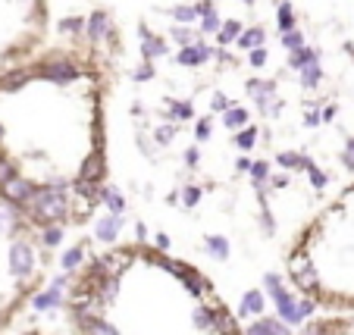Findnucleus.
Returning <instances> with one entry per match:
<instances>
[{
	"instance_id": "f257e3e1",
	"label": "nucleus",
	"mask_w": 354,
	"mask_h": 335,
	"mask_svg": "<svg viewBox=\"0 0 354 335\" xmlns=\"http://www.w3.org/2000/svg\"><path fill=\"white\" fill-rule=\"evenodd\" d=\"M107 175V85L79 50L0 69V198L41 229L91 220Z\"/></svg>"
},
{
	"instance_id": "f03ea898",
	"label": "nucleus",
	"mask_w": 354,
	"mask_h": 335,
	"mask_svg": "<svg viewBox=\"0 0 354 335\" xmlns=\"http://www.w3.org/2000/svg\"><path fill=\"white\" fill-rule=\"evenodd\" d=\"M73 335H245L201 267L147 242L88 257L66 289Z\"/></svg>"
},
{
	"instance_id": "7ed1b4c3",
	"label": "nucleus",
	"mask_w": 354,
	"mask_h": 335,
	"mask_svg": "<svg viewBox=\"0 0 354 335\" xmlns=\"http://www.w3.org/2000/svg\"><path fill=\"white\" fill-rule=\"evenodd\" d=\"M54 269L50 232L26 210L0 198V332L22 316Z\"/></svg>"
},
{
	"instance_id": "20e7f679",
	"label": "nucleus",
	"mask_w": 354,
	"mask_h": 335,
	"mask_svg": "<svg viewBox=\"0 0 354 335\" xmlns=\"http://www.w3.org/2000/svg\"><path fill=\"white\" fill-rule=\"evenodd\" d=\"M50 35L47 0H0V69L44 50Z\"/></svg>"
},
{
	"instance_id": "39448f33",
	"label": "nucleus",
	"mask_w": 354,
	"mask_h": 335,
	"mask_svg": "<svg viewBox=\"0 0 354 335\" xmlns=\"http://www.w3.org/2000/svg\"><path fill=\"white\" fill-rule=\"evenodd\" d=\"M298 335H354V316H345V314L317 316Z\"/></svg>"
},
{
	"instance_id": "423d86ee",
	"label": "nucleus",
	"mask_w": 354,
	"mask_h": 335,
	"mask_svg": "<svg viewBox=\"0 0 354 335\" xmlns=\"http://www.w3.org/2000/svg\"><path fill=\"white\" fill-rule=\"evenodd\" d=\"M0 335H54V332H47V329H38V326H10V329H3Z\"/></svg>"
}]
</instances>
